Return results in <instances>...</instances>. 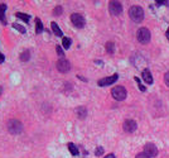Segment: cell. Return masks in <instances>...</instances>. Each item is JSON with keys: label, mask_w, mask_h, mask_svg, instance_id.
<instances>
[{"label": "cell", "mask_w": 169, "mask_h": 158, "mask_svg": "<svg viewBox=\"0 0 169 158\" xmlns=\"http://www.w3.org/2000/svg\"><path fill=\"white\" fill-rule=\"evenodd\" d=\"M129 16L135 23H140L144 19V10H143V8H140L138 5H134L129 9Z\"/></svg>", "instance_id": "1"}, {"label": "cell", "mask_w": 169, "mask_h": 158, "mask_svg": "<svg viewBox=\"0 0 169 158\" xmlns=\"http://www.w3.org/2000/svg\"><path fill=\"white\" fill-rule=\"evenodd\" d=\"M8 130H9V133H12V134H20V133L23 132V124L16 120V119H10L8 120Z\"/></svg>", "instance_id": "2"}, {"label": "cell", "mask_w": 169, "mask_h": 158, "mask_svg": "<svg viewBox=\"0 0 169 158\" xmlns=\"http://www.w3.org/2000/svg\"><path fill=\"white\" fill-rule=\"evenodd\" d=\"M111 95H112V97L115 99V100L122 101V100H125V99H126V95H128V93H126L125 87H122V86H115L111 90Z\"/></svg>", "instance_id": "3"}, {"label": "cell", "mask_w": 169, "mask_h": 158, "mask_svg": "<svg viewBox=\"0 0 169 158\" xmlns=\"http://www.w3.org/2000/svg\"><path fill=\"white\" fill-rule=\"evenodd\" d=\"M138 40L141 44H147L149 40H150V32L148 28H140L138 30V34H136Z\"/></svg>", "instance_id": "4"}, {"label": "cell", "mask_w": 169, "mask_h": 158, "mask_svg": "<svg viewBox=\"0 0 169 158\" xmlns=\"http://www.w3.org/2000/svg\"><path fill=\"white\" fill-rule=\"evenodd\" d=\"M71 22H72V24L76 27V28H83L84 27V24H86V20H84V18L81 15V14H78V13H73L72 15H71Z\"/></svg>", "instance_id": "5"}, {"label": "cell", "mask_w": 169, "mask_h": 158, "mask_svg": "<svg viewBox=\"0 0 169 158\" xmlns=\"http://www.w3.org/2000/svg\"><path fill=\"white\" fill-rule=\"evenodd\" d=\"M56 66H57V70L60 72H62V73H67L71 70V63H70V61H67L66 58H61V60H58Z\"/></svg>", "instance_id": "6"}, {"label": "cell", "mask_w": 169, "mask_h": 158, "mask_svg": "<svg viewBox=\"0 0 169 158\" xmlns=\"http://www.w3.org/2000/svg\"><path fill=\"white\" fill-rule=\"evenodd\" d=\"M109 10L111 13V15H120L122 13V5L119 2H110L109 4Z\"/></svg>", "instance_id": "7"}, {"label": "cell", "mask_w": 169, "mask_h": 158, "mask_svg": "<svg viewBox=\"0 0 169 158\" xmlns=\"http://www.w3.org/2000/svg\"><path fill=\"white\" fill-rule=\"evenodd\" d=\"M117 79H119V75L117 73H115V75H112V76H109V77H104V79H101V80H98V86H109V85H111V84H115V82L117 81Z\"/></svg>", "instance_id": "8"}, {"label": "cell", "mask_w": 169, "mask_h": 158, "mask_svg": "<svg viewBox=\"0 0 169 158\" xmlns=\"http://www.w3.org/2000/svg\"><path fill=\"white\" fill-rule=\"evenodd\" d=\"M122 128H124V130L126 133H134L135 130H136V128H138V124H136V121H135V120L128 119V120L124 121Z\"/></svg>", "instance_id": "9"}, {"label": "cell", "mask_w": 169, "mask_h": 158, "mask_svg": "<svg viewBox=\"0 0 169 158\" xmlns=\"http://www.w3.org/2000/svg\"><path fill=\"white\" fill-rule=\"evenodd\" d=\"M144 153L149 157H155L158 156V148L153 143H147L144 146Z\"/></svg>", "instance_id": "10"}, {"label": "cell", "mask_w": 169, "mask_h": 158, "mask_svg": "<svg viewBox=\"0 0 169 158\" xmlns=\"http://www.w3.org/2000/svg\"><path fill=\"white\" fill-rule=\"evenodd\" d=\"M143 79H144V81L147 82L148 85L153 84V76H151V73H150L149 70H144V71H143Z\"/></svg>", "instance_id": "11"}, {"label": "cell", "mask_w": 169, "mask_h": 158, "mask_svg": "<svg viewBox=\"0 0 169 158\" xmlns=\"http://www.w3.org/2000/svg\"><path fill=\"white\" fill-rule=\"evenodd\" d=\"M5 10H6V4H0V23L2 24H6V19H5Z\"/></svg>", "instance_id": "12"}, {"label": "cell", "mask_w": 169, "mask_h": 158, "mask_svg": "<svg viewBox=\"0 0 169 158\" xmlns=\"http://www.w3.org/2000/svg\"><path fill=\"white\" fill-rule=\"evenodd\" d=\"M76 114H77V116L80 119H84V118H86V115H87L86 107H83V106L77 107V109H76Z\"/></svg>", "instance_id": "13"}, {"label": "cell", "mask_w": 169, "mask_h": 158, "mask_svg": "<svg viewBox=\"0 0 169 158\" xmlns=\"http://www.w3.org/2000/svg\"><path fill=\"white\" fill-rule=\"evenodd\" d=\"M50 28H52V30L54 32V34L57 36V37H62L63 36V33H62V30H61V28L60 27H58V24L57 23H52V24H50Z\"/></svg>", "instance_id": "14"}, {"label": "cell", "mask_w": 169, "mask_h": 158, "mask_svg": "<svg viewBox=\"0 0 169 158\" xmlns=\"http://www.w3.org/2000/svg\"><path fill=\"white\" fill-rule=\"evenodd\" d=\"M43 32V24H42L39 18H36V33L37 34H40Z\"/></svg>", "instance_id": "15"}, {"label": "cell", "mask_w": 169, "mask_h": 158, "mask_svg": "<svg viewBox=\"0 0 169 158\" xmlns=\"http://www.w3.org/2000/svg\"><path fill=\"white\" fill-rule=\"evenodd\" d=\"M71 43H72L71 38H67V37H63V38H62V47H63L64 49H68V48L71 47Z\"/></svg>", "instance_id": "16"}, {"label": "cell", "mask_w": 169, "mask_h": 158, "mask_svg": "<svg viewBox=\"0 0 169 158\" xmlns=\"http://www.w3.org/2000/svg\"><path fill=\"white\" fill-rule=\"evenodd\" d=\"M29 58H30V53H29L28 49H25V51L22 52V54H20V61L27 62V61H29Z\"/></svg>", "instance_id": "17"}, {"label": "cell", "mask_w": 169, "mask_h": 158, "mask_svg": "<svg viewBox=\"0 0 169 158\" xmlns=\"http://www.w3.org/2000/svg\"><path fill=\"white\" fill-rule=\"evenodd\" d=\"M68 149H70V152H71L72 156H78L80 154L78 153V148L76 147L73 143H68Z\"/></svg>", "instance_id": "18"}, {"label": "cell", "mask_w": 169, "mask_h": 158, "mask_svg": "<svg viewBox=\"0 0 169 158\" xmlns=\"http://www.w3.org/2000/svg\"><path fill=\"white\" fill-rule=\"evenodd\" d=\"M106 51H107V53L112 54L115 52V43L114 42H107L106 43Z\"/></svg>", "instance_id": "19"}, {"label": "cell", "mask_w": 169, "mask_h": 158, "mask_svg": "<svg viewBox=\"0 0 169 158\" xmlns=\"http://www.w3.org/2000/svg\"><path fill=\"white\" fill-rule=\"evenodd\" d=\"M16 16H18L19 19H22L23 22H25V23H29V20H30V16L27 15V14H23V13H16Z\"/></svg>", "instance_id": "20"}, {"label": "cell", "mask_w": 169, "mask_h": 158, "mask_svg": "<svg viewBox=\"0 0 169 158\" xmlns=\"http://www.w3.org/2000/svg\"><path fill=\"white\" fill-rule=\"evenodd\" d=\"M13 28H14V29H16V30H19L20 33H23V34H25V33H27V29H25L23 26H20V24L14 23V24H13Z\"/></svg>", "instance_id": "21"}, {"label": "cell", "mask_w": 169, "mask_h": 158, "mask_svg": "<svg viewBox=\"0 0 169 158\" xmlns=\"http://www.w3.org/2000/svg\"><path fill=\"white\" fill-rule=\"evenodd\" d=\"M56 49H57V54L60 56L61 58H64V52H63L62 47H61V46H57V47H56Z\"/></svg>", "instance_id": "22"}, {"label": "cell", "mask_w": 169, "mask_h": 158, "mask_svg": "<svg viewBox=\"0 0 169 158\" xmlns=\"http://www.w3.org/2000/svg\"><path fill=\"white\" fill-rule=\"evenodd\" d=\"M53 14L54 15H61L62 14V6H56L53 9Z\"/></svg>", "instance_id": "23"}, {"label": "cell", "mask_w": 169, "mask_h": 158, "mask_svg": "<svg viewBox=\"0 0 169 158\" xmlns=\"http://www.w3.org/2000/svg\"><path fill=\"white\" fill-rule=\"evenodd\" d=\"M95 154L96 156H102L104 154V148L102 147H97L96 151H95Z\"/></svg>", "instance_id": "24"}, {"label": "cell", "mask_w": 169, "mask_h": 158, "mask_svg": "<svg viewBox=\"0 0 169 158\" xmlns=\"http://www.w3.org/2000/svg\"><path fill=\"white\" fill-rule=\"evenodd\" d=\"M135 81L138 82V86H139V89H140V91H145V86H143L141 84H140V80L138 79V77H135Z\"/></svg>", "instance_id": "25"}, {"label": "cell", "mask_w": 169, "mask_h": 158, "mask_svg": "<svg viewBox=\"0 0 169 158\" xmlns=\"http://www.w3.org/2000/svg\"><path fill=\"white\" fill-rule=\"evenodd\" d=\"M164 81H165V84H167V86L169 87V72H167V73L164 75Z\"/></svg>", "instance_id": "26"}, {"label": "cell", "mask_w": 169, "mask_h": 158, "mask_svg": "<svg viewBox=\"0 0 169 158\" xmlns=\"http://www.w3.org/2000/svg\"><path fill=\"white\" fill-rule=\"evenodd\" d=\"M135 158H150L149 156H147L145 153H139L136 157H135Z\"/></svg>", "instance_id": "27"}, {"label": "cell", "mask_w": 169, "mask_h": 158, "mask_svg": "<svg viewBox=\"0 0 169 158\" xmlns=\"http://www.w3.org/2000/svg\"><path fill=\"white\" fill-rule=\"evenodd\" d=\"M4 60H5L4 54H3V53H0V63H3V62H4Z\"/></svg>", "instance_id": "28"}, {"label": "cell", "mask_w": 169, "mask_h": 158, "mask_svg": "<svg viewBox=\"0 0 169 158\" xmlns=\"http://www.w3.org/2000/svg\"><path fill=\"white\" fill-rule=\"evenodd\" d=\"M168 2H157V5H167Z\"/></svg>", "instance_id": "29"}, {"label": "cell", "mask_w": 169, "mask_h": 158, "mask_svg": "<svg viewBox=\"0 0 169 158\" xmlns=\"http://www.w3.org/2000/svg\"><path fill=\"white\" fill-rule=\"evenodd\" d=\"M105 158H115V154H112V153H110V154H107Z\"/></svg>", "instance_id": "30"}, {"label": "cell", "mask_w": 169, "mask_h": 158, "mask_svg": "<svg viewBox=\"0 0 169 158\" xmlns=\"http://www.w3.org/2000/svg\"><path fill=\"white\" fill-rule=\"evenodd\" d=\"M165 36H167V38H168V40H169V28H168L167 32H165Z\"/></svg>", "instance_id": "31"}]
</instances>
